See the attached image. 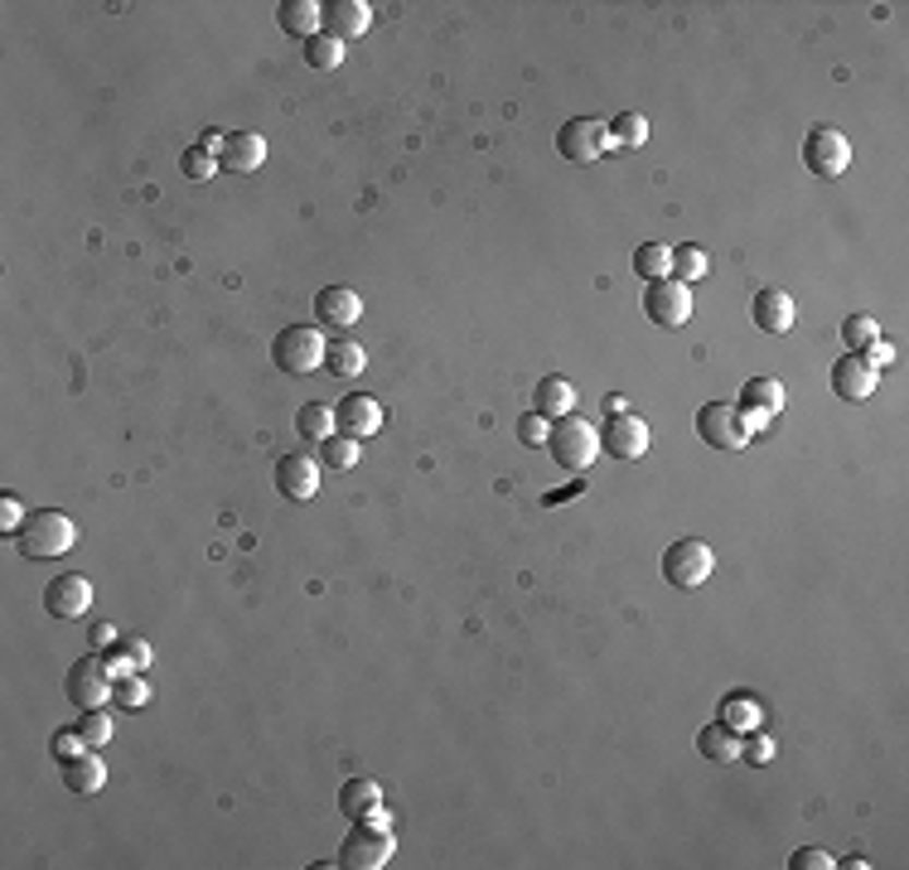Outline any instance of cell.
<instances>
[{
	"instance_id": "13",
	"label": "cell",
	"mask_w": 909,
	"mask_h": 870,
	"mask_svg": "<svg viewBox=\"0 0 909 870\" xmlns=\"http://www.w3.org/2000/svg\"><path fill=\"white\" fill-rule=\"evenodd\" d=\"M93 605V580L87 576H53L44 585V609L49 619H83Z\"/></svg>"
},
{
	"instance_id": "6",
	"label": "cell",
	"mask_w": 909,
	"mask_h": 870,
	"mask_svg": "<svg viewBox=\"0 0 909 870\" xmlns=\"http://www.w3.org/2000/svg\"><path fill=\"white\" fill-rule=\"evenodd\" d=\"M63 691H69L73 706L103 711V706H111L117 677H111V667H107V657H103V653H87V657H77V663L69 667V677H63Z\"/></svg>"
},
{
	"instance_id": "27",
	"label": "cell",
	"mask_w": 909,
	"mask_h": 870,
	"mask_svg": "<svg viewBox=\"0 0 909 870\" xmlns=\"http://www.w3.org/2000/svg\"><path fill=\"white\" fill-rule=\"evenodd\" d=\"M324 367H330L334 377H358V373L368 367L363 343H354V339H334V343H330V353H324Z\"/></svg>"
},
{
	"instance_id": "4",
	"label": "cell",
	"mask_w": 909,
	"mask_h": 870,
	"mask_svg": "<svg viewBox=\"0 0 909 870\" xmlns=\"http://www.w3.org/2000/svg\"><path fill=\"white\" fill-rule=\"evenodd\" d=\"M392 851H397V836H392V827H383V822H373V818H358L349 832H344V842H339V866H349V870H383L392 861Z\"/></svg>"
},
{
	"instance_id": "8",
	"label": "cell",
	"mask_w": 909,
	"mask_h": 870,
	"mask_svg": "<svg viewBox=\"0 0 909 870\" xmlns=\"http://www.w3.org/2000/svg\"><path fill=\"white\" fill-rule=\"evenodd\" d=\"M697 435L711 445V450H745V445L755 440L735 401H706V407L697 411Z\"/></svg>"
},
{
	"instance_id": "37",
	"label": "cell",
	"mask_w": 909,
	"mask_h": 870,
	"mask_svg": "<svg viewBox=\"0 0 909 870\" xmlns=\"http://www.w3.org/2000/svg\"><path fill=\"white\" fill-rule=\"evenodd\" d=\"M77 730H83L87 750H103V745H111V721H107V711H83Z\"/></svg>"
},
{
	"instance_id": "46",
	"label": "cell",
	"mask_w": 909,
	"mask_h": 870,
	"mask_svg": "<svg viewBox=\"0 0 909 870\" xmlns=\"http://www.w3.org/2000/svg\"><path fill=\"white\" fill-rule=\"evenodd\" d=\"M624 411H630V397H620V392L605 397V416H624Z\"/></svg>"
},
{
	"instance_id": "30",
	"label": "cell",
	"mask_w": 909,
	"mask_h": 870,
	"mask_svg": "<svg viewBox=\"0 0 909 870\" xmlns=\"http://www.w3.org/2000/svg\"><path fill=\"white\" fill-rule=\"evenodd\" d=\"M706 271H711V256L702 247H672V281L692 286V281H706Z\"/></svg>"
},
{
	"instance_id": "47",
	"label": "cell",
	"mask_w": 909,
	"mask_h": 870,
	"mask_svg": "<svg viewBox=\"0 0 909 870\" xmlns=\"http://www.w3.org/2000/svg\"><path fill=\"white\" fill-rule=\"evenodd\" d=\"M571 494H581V484H571V488H557V494H547V504H561V498H571Z\"/></svg>"
},
{
	"instance_id": "9",
	"label": "cell",
	"mask_w": 909,
	"mask_h": 870,
	"mask_svg": "<svg viewBox=\"0 0 909 870\" xmlns=\"http://www.w3.org/2000/svg\"><path fill=\"white\" fill-rule=\"evenodd\" d=\"M803 165L817 180H837V174L851 170V141L837 126H813L803 136Z\"/></svg>"
},
{
	"instance_id": "42",
	"label": "cell",
	"mask_w": 909,
	"mask_h": 870,
	"mask_svg": "<svg viewBox=\"0 0 909 870\" xmlns=\"http://www.w3.org/2000/svg\"><path fill=\"white\" fill-rule=\"evenodd\" d=\"M20 522H25V508H20V498L0 494V528H5V532H20Z\"/></svg>"
},
{
	"instance_id": "25",
	"label": "cell",
	"mask_w": 909,
	"mask_h": 870,
	"mask_svg": "<svg viewBox=\"0 0 909 870\" xmlns=\"http://www.w3.org/2000/svg\"><path fill=\"white\" fill-rule=\"evenodd\" d=\"M151 657H155L151 643L121 633L117 649H107V667H111V677H131V673H141V667H151Z\"/></svg>"
},
{
	"instance_id": "24",
	"label": "cell",
	"mask_w": 909,
	"mask_h": 870,
	"mask_svg": "<svg viewBox=\"0 0 909 870\" xmlns=\"http://www.w3.org/2000/svg\"><path fill=\"white\" fill-rule=\"evenodd\" d=\"M383 808V788L373 784V778H349V784H339V812L349 822L368 818V812Z\"/></svg>"
},
{
	"instance_id": "45",
	"label": "cell",
	"mask_w": 909,
	"mask_h": 870,
	"mask_svg": "<svg viewBox=\"0 0 909 870\" xmlns=\"http://www.w3.org/2000/svg\"><path fill=\"white\" fill-rule=\"evenodd\" d=\"M740 754H750V764H769L774 760V740H769V735H755L750 750H740Z\"/></svg>"
},
{
	"instance_id": "35",
	"label": "cell",
	"mask_w": 909,
	"mask_h": 870,
	"mask_svg": "<svg viewBox=\"0 0 909 870\" xmlns=\"http://www.w3.org/2000/svg\"><path fill=\"white\" fill-rule=\"evenodd\" d=\"M610 136H614V145H624V150H638V145L648 141V121L638 117V111H620V117L610 121Z\"/></svg>"
},
{
	"instance_id": "41",
	"label": "cell",
	"mask_w": 909,
	"mask_h": 870,
	"mask_svg": "<svg viewBox=\"0 0 909 870\" xmlns=\"http://www.w3.org/2000/svg\"><path fill=\"white\" fill-rule=\"evenodd\" d=\"M789 866L793 870H837V856L823 851V846H803V851L789 856Z\"/></svg>"
},
{
	"instance_id": "2",
	"label": "cell",
	"mask_w": 909,
	"mask_h": 870,
	"mask_svg": "<svg viewBox=\"0 0 909 870\" xmlns=\"http://www.w3.org/2000/svg\"><path fill=\"white\" fill-rule=\"evenodd\" d=\"M547 450H552L557 470L566 474H586L595 464V455H600V431L590 426V421H581L576 411L571 416H557L552 421V435H547Z\"/></svg>"
},
{
	"instance_id": "28",
	"label": "cell",
	"mask_w": 909,
	"mask_h": 870,
	"mask_svg": "<svg viewBox=\"0 0 909 870\" xmlns=\"http://www.w3.org/2000/svg\"><path fill=\"white\" fill-rule=\"evenodd\" d=\"M296 431L306 435V440L324 445L334 435V407H324V401H306V407L296 411Z\"/></svg>"
},
{
	"instance_id": "12",
	"label": "cell",
	"mask_w": 909,
	"mask_h": 870,
	"mask_svg": "<svg viewBox=\"0 0 909 870\" xmlns=\"http://www.w3.org/2000/svg\"><path fill=\"white\" fill-rule=\"evenodd\" d=\"M648 421H638L634 411L624 416H605V435H600V450H610L614 460H644L648 455Z\"/></svg>"
},
{
	"instance_id": "34",
	"label": "cell",
	"mask_w": 909,
	"mask_h": 870,
	"mask_svg": "<svg viewBox=\"0 0 909 870\" xmlns=\"http://www.w3.org/2000/svg\"><path fill=\"white\" fill-rule=\"evenodd\" d=\"M358 445H363V440H349V435H330V440L320 445L324 470H354V464H358Z\"/></svg>"
},
{
	"instance_id": "29",
	"label": "cell",
	"mask_w": 909,
	"mask_h": 870,
	"mask_svg": "<svg viewBox=\"0 0 909 870\" xmlns=\"http://www.w3.org/2000/svg\"><path fill=\"white\" fill-rule=\"evenodd\" d=\"M668 271H672V247H663V242H644V247L634 252V276H638V281H663Z\"/></svg>"
},
{
	"instance_id": "15",
	"label": "cell",
	"mask_w": 909,
	"mask_h": 870,
	"mask_svg": "<svg viewBox=\"0 0 909 870\" xmlns=\"http://www.w3.org/2000/svg\"><path fill=\"white\" fill-rule=\"evenodd\" d=\"M378 426H383V407H378V397L354 392V397H344L339 407H334V435L368 440V435H378Z\"/></svg>"
},
{
	"instance_id": "22",
	"label": "cell",
	"mask_w": 909,
	"mask_h": 870,
	"mask_svg": "<svg viewBox=\"0 0 909 870\" xmlns=\"http://www.w3.org/2000/svg\"><path fill=\"white\" fill-rule=\"evenodd\" d=\"M533 411H542L547 421L571 416V411H576V387H571L566 377H542V383L533 387Z\"/></svg>"
},
{
	"instance_id": "18",
	"label": "cell",
	"mask_w": 909,
	"mask_h": 870,
	"mask_svg": "<svg viewBox=\"0 0 909 870\" xmlns=\"http://www.w3.org/2000/svg\"><path fill=\"white\" fill-rule=\"evenodd\" d=\"M315 319L330 329H354L358 319H363V300H358V290H349V286H324L315 295Z\"/></svg>"
},
{
	"instance_id": "23",
	"label": "cell",
	"mask_w": 909,
	"mask_h": 870,
	"mask_svg": "<svg viewBox=\"0 0 909 870\" xmlns=\"http://www.w3.org/2000/svg\"><path fill=\"white\" fill-rule=\"evenodd\" d=\"M63 784H69V794H97L107 784V764L97 760V750L73 754V760H63Z\"/></svg>"
},
{
	"instance_id": "7",
	"label": "cell",
	"mask_w": 909,
	"mask_h": 870,
	"mask_svg": "<svg viewBox=\"0 0 909 870\" xmlns=\"http://www.w3.org/2000/svg\"><path fill=\"white\" fill-rule=\"evenodd\" d=\"M716 571V552L702 537H682L663 552V580L672 590H702Z\"/></svg>"
},
{
	"instance_id": "33",
	"label": "cell",
	"mask_w": 909,
	"mask_h": 870,
	"mask_svg": "<svg viewBox=\"0 0 909 870\" xmlns=\"http://www.w3.org/2000/svg\"><path fill=\"white\" fill-rule=\"evenodd\" d=\"M875 339H881V325H875L871 315H851V319H841V343H847V353H866Z\"/></svg>"
},
{
	"instance_id": "40",
	"label": "cell",
	"mask_w": 909,
	"mask_h": 870,
	"mask_svg": "<svg viewBox=\"0 0 909 870\" xmlns=\"http://www.w3.org/2000/svg\"><path fill=\"white\" fill-rule=\"evenodd\" d=\"M49 750H53V760L63 764V760H73V754H83V750H87V740H83V730L73 725V730H53Z\"/></svg>"
},
{
	"instance_id": "36",
	"label": "cell",
	"mask_w": 909,
	"mask_h": 870,
	"mask_svg": "<svg viewBox=\"0 0 909 870\" xmlns=\"http://www.w3.org/2000/svg\"><path fill=\"white\" fill-rule=\"evenodd\" d=\"M760 701L755 697H731V701H721V721L731 725V730H750V725L760 721Z\"/></svg>"
},
{
	"instance_id": "14",
	"label": "cell",
	"mask_w": 909,
	"mask_h": 870,
	"mask_svg": "<svg viewBox=\"0 0 909 870\" xmlns=\"http://www.w3.org/2000/svg\"><path fill=\"white\" fill-rule=\"evenodd\" d=\"M276 488H280V498H290V504H310V498L320 494V464L300 450L280 455L276 460Z\"/></svg>"
},
{
	"instance_id": "19",
	"label": "cell",
	"mask_w": 909,
	"mask_h": 870,
	"mask_svg": "<svg viewBox=\"0 0 909 870\" xmlns=\"http://www.w3.org/2000/svg\"><path fill=\"white\" fill-rule=\"evenodd\" d=\"M368 25H373V5L368 0H334V5H324V35H334L339 44L368 35Z\"/></svg>"
},
{
	"instance_id": "39",
	"label": "cell",
	"mask_w": 909,
	"mask_h": 870,
	"mask_svg": "<svg viewBox=\"0 0 909 870\" xmlns=\"http://www.w3.org/2000/svg\"><path fill=\"white\" fill-rule=\"evenodd\" d=\"M547 435H552V421H547L542 411H527V416L518 421V440L533 445V450H537V445H547Z\"/></svg>"
},
{
	"instance_id": "16",
	"label": "cell",
	"mask_w": 909,
	"mask_h": 870,
	"mask_svg": "<svg viewBox=\"0 0 909 870\" xmlns=\"http://www.w3.org/2000/svg\"><path fill=\"white\" fill-rule=\"evenodd\" d=\"M827 383H833V392L841 401H866L875 392V383H881V373L861 359V353H847V359L833 363V373H827Z\"/></svg>"
},
{
	"instance_id": "20",
	"label": "cell",
	"mask_w": 909,
	"mask_h": 870,
	"mask_svg": "<svg viewBox=\"0 0 909 870\" xmlns=\"http://www.w3.org/2000/svg\"><path fill=\"white\" fill-rule=\"evenodd\" d=\"M750 319H755V329H765V334L793 329V295H789V290L765 286L755 295V305H750Z\"/></svg>"
},
{
	"instance_id": "5",
	"label": "cell",
	"mask_w": 909,
	"mask_h": 870,
	"mask_svg": "<svg viewBox=\"0 0 909 870\" xmlns=\"http://www.w3.org/2000/svg\"><path fill=\"white\" fill-rule=\"evenodd\" d=\"M557 150L561 160L571 165H595L614 150V136H610V121L605 117H571L566 126L557 131Z\"/></svg>"
},
{
	"instance_id": "32",
	"label": "cell",
	"mask_w": 909,
	"mask_h": 870,
	"mask_svg": "<svg viewBox=\"0 0 909 870\" xmlns=\"http://www.w3.org/2000/svg\"><path fill=\"white\" fill-rule=\"evenodd\" d=\"M111 706H121V711H145V706H151V682H145L141 673L117 677V691H111Z\"/></svg>"
},
{
	"instance_id": "38",
	"label": "cell",
	"mask_w": 909,
	"mask_h": 870,
	"mask_svg": "<svg viewBox=\"0 0 909 870\" xmlns=\"http://www.w3.org/2000/svg\"><path fill=\"white\" fill-rule=\"evenodd\" d=\"M179 165H184V174H189V180H208V174L218 170V155L204 150V145H189V150H184V160H179Z\"/></svg>"
},
{
	"instance_id": "10",
	"label": "cell",
	"mask_w": 909,
	"mask_h": 870,
	"mask_svg": "<svg viewBox=\"0 0 909 870\" xmlns=\"http://www.w3.org/2000/svg\"><path fill=\"white\" fill-rule=\"evenodd\" d=\"M644 315L654 319V325H663V329H682L692 319V290L682 281H672V276H663V281H648L644 286Z\"/></svg>"
},
{
	"instance_id": "17",
	"label": "cell",
	"mask_w": 909,
	"mask_h": 870,
	"mask_svg": "<svg viewBox=\"0 0 909 870\" xmlns=\"http://www.w3.org/2000/svg\"><path fill=\"white\" fill-rule=\"evenodd\" d=\"M213 155H218V165L228 174H252V170H262V160H266V141L256 136V131H228Z\"/></svg>"
},
{
	"instance_id": "31",
	"label": "cell",
	"mask_w": 909,
	"mask_h": 870,
	"mask_svg": "<svg viewBox=\"0 0 909 870\" xmlns=\"http://www.w3.org/2000/svg\"><path fill=\"white\" fill-rule=\"evenodd\" d=\"M306 63H310V69H320V73L339 69V63H344V44L320 29L315 39H306Z\"/></svg>"
},
{
	"instance_id": "43",
	"label": "cell",
	"mask_w": 909,
	"mask_h": 870,
	"mask_svg": "<svg viewBox=\"0 0 909 870\" xmlns=\"http://www.w3.org/2000/svg\"><path fill=\"white\" fill-rule=\"evenodd\" d=\"M861 359H866V363L875 367V373H881V367H890V363H895V343H890V339H875L871 349L861 353Z\"/></svg>"
},
{
	"instance_id": "3",
	"label": "cell",
	"mask_w": 909,
	"mask_h": 870,
	"mask_svg": "<svg viewBox=\"0 0 909 870\" xmlns=\"http://www.w3.org/2000/svg\"><path fill=\"white\" fill-rule=\"evenodd\" d=\"M324 353H330V343H324L320 325H286L272 339V363L286 377H306L315 367H324Z\"/></svg>"
},
{
	"instance_id": "1",
	"label": "cell",
	"mask_w": 909,
	"mask_h": 870,
	"mask_svg": "<svg viewBox=\"0 0 909 870\" xmlns=\"http://www.w3.org/2000/svg\"><path fill=\"white\" fill-rule=\"evenodd\" d=\"M73 542H77V522L59 508H29L15 532V552L29 556V561H53V556L73 552Z\"/></svg>"
},
{
	"instance_id": "11",
	"label": "cell",
	"mask_w": 909,
	"mask_h": 870,
	"mask_svg": "<svg viewBox=\"0 0 909 870\" xmlns=\"http://www.w3.org/2000/svg\"><path fill=\"white\" fill-rule=\"evenodd\" d=\"M735 407H740V416H745L750 435H760L784 411V383H779V377H750V383L740 387Z\"/></svg>"
},
{
	"instance_id": "44",
	"label": "cell",
	"mask_w": 909,
	"mask_h": 870,
	"mask_svg": "<svg viewBox=\"0 0 909 870\" xmlns=\"http://www.w3.org/2000/svg\"><path fill=\"white\" fill-rule=\"evenodd\" d=\"M117 643H121L117 624H93V653H107V649H117Z\"/></svg>"
},
{
	"instance_id": "21",
	"label": "cell",
	"mask_w": 909,
	"mask_h": 870,
	"mask_svg": "<svg viewBox=\"0 0 909 870\" xmlns=\"http://www.w3.org/2000/svg\"><path fill=\"white\" fill-rule=\"evenodd\" d=\"M276 20L290 39H315L324 29V5L320 0H286V5L276 10Z\"/></svg>"
},
{
	"instance_id": "26",
	"label": "cell",
	"mask_w": 909,
	"mask_h": 870,
	"mask_svg": "<svg viewBox=\"0 0 909 870\" xmlns=\"http://www.w3.org/2000/svg\"><path fill=\"white\" fill-rule=\"evenodd\" d=\"M697 750L706 754L711 764H726V760H740V730H731L726 721H716V725H706V730L697 735Z\"/></svg>"
}]
</instances>
